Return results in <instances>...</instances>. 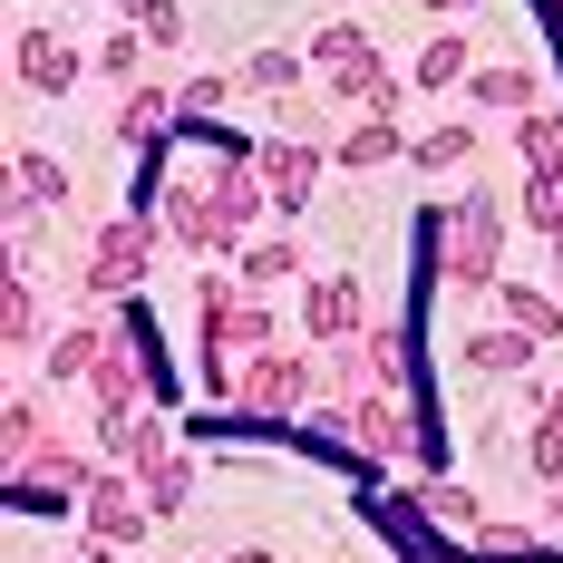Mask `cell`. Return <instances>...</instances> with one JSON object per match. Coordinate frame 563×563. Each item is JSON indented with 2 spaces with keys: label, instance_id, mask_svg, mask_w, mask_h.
I'll return each mask as SVG.
<instances>
[{
  "label": "cell",
  "instance_id": "cell-9",
  "mask_svg": "<svg viewBox=\"0 0 563 563\" xmlns=\"http://www.w3.org/2000/svg\"><path fill=\"white\" fill-rule=\"evenodd\" d=\"M78 486H88V448L58 438V428L10 466V496H20V506H78Z\"/></svg>",
  "mask_w": 563,
  "mask_h": 563
},
{
  "label": "cell",
  "instance_id": "cell-20",
  "mask_svg": "<svg viewBox=\"0 0 563 563\" xmlns=\"http://www.w3.org/2000/svg\"><path fill=\"white\" fill-rule=\"evenodd\" d=\"M496 321H515L525 340L554 350L563 340V291H544V282H496Z\"/></svg>",
  "mask_w": 563,
  "mask_h": 563
},
{
  "label": "cell",
  "instance_id": "cell-40",
  "mask_svg": "<svg viewBox=\"0 0 563 563\" xmlns=\"http://www.w3.org/2000/svg\"><path fill=\"white\" fill-rule=\"evenodd\" d=\"M554 525H563V486H554Z\"/></svg>",
  "mask_w": 563,
  "mask_h": 563
},
{
  "label": "cell",
  "instance_id": "cell-6",
  "mask_svg": "<svg viewBox=\"0 0 563 563\" xmlns=\"http://www.w3.org/2000/svg\"><path fill=\"white\" fill-rule=\"evenodd\" d=\"M340 428H350V448H360V466H398V456H418V398H340Z\"/></svg>",
  "mask_w": 563,
  "mask_h": 563
},
{
  "label": "cell",
  "instance_id": "cell-3",
  "mask_svg": "<svg viewBox=\"0 0 563 563\" xmlns=\"http://www.w3.org/2000/svg\"><path fill=\"white\" fill-rule=\"evenodd\" d=\"M301 49H311L321 98H340V108H369V117H398V78H389V58H379V40H369L360 20H321Z\"/></svg>",
  "mask_w": 563,
  "mask_h": 563
},
{
  "label": "cell",
  "instance_id": "cell-19",
  "mask_svg": "<svg viewBox=\"0 0 563 563\" xmlns=\"http://www.w3.org/2000/svg\"><path fill=\"white\" fill-rule=\"evenodd\" d=\"M301 78H311V49H243L233 58L243 98H301Z\"/></svg>",
  "mask_w": 563,
  "mask_h": 563
},
{
  "label": "cell",
  "instance_id": "cell-39",
  "mask_svg": "<svg viewBox=\"0 0 563 563\" xmlns=\"http://www.w3.org/2000/svg\"><path fill=\"white\" fill-rule=\"evenodd\" d=\"M98 554H108V544H88V554H78V563H98Z\"/></svg>",
  "mask_w": 563,
  "mask_h": 563
},
{
  "label": "cell",
  "instance_id": "cell-24",
  "mask_svg": "<svg viewBox=\"0 0 563 563\" xmlns=\"http://www.w3.org/2000/svg\"><path fill=\"white\" fill-rule=\"evenodd\" d=\"M418 506H428V525H448L456 544L486 525V506H476V486H456V476H418Z\"/></svg>",
  "mask_w": 563,
  "mask_h": 563
},
{
  "label": "cell",
  "instance_id": "cell-37",
  "mask_svg": "<svg viewBox=\"0 0 563 563\" xmlns=\"http://www.w3.org/2000/svg\"><path fill=\"white\" fill-rule=\"evenodd\" d=\"M428 10H438V20H456V10H476V0H428Z\"/></svg>",
  "mask_w": 563,
  "mask_h": 563
},
{
  "label": "cell",
  "instance_id": "cell-15",
  "mask_svg": "<svg viewBox=\"0 0 563 563\" xmlns=\"http://www.w3.org/2000/svg\"><path fill=\"white\" fill-rule=\"evenodd\" d=\"M360 350H369V379L389 398H418V321H408V311H398V321H369Z\"/></svg>",
  "mask_w": 563,
  "mask_h": 563
},
{
  "label": "cell",
  "instance_id": "cell-23",
  "mask_svg": "<svg viewBox=\"0 0 563 563\" xmlns=\"http://www.w3.org/2000/svg\"><path fill=\"white\" fill-rule=\"evenodd\" d=\"M466 78H476V49H466L456 30H438L428 49L408 58V88H428V98H448V88H466Z\"/></svg>",
  "mask_w": 563,
  "mask_h": 563
},
{
  "label": "cell",
  "instance_id": "cell-12",
  "mask_svg": "<svg viewBox=\"0 0 563 563\" xmlns=\"http://www.w3.org/2000/svg\"><path fill=\"white\" fill-rule=\"evenodd\" d=\"M10 68H20V88H30V98H68V88L88 78V58H78V40H58L49 20H30V30H20V49H10Z\"/></svg>",
  "mask_w": 563,
  "mask_h": 563
},
{
  "label": "cell",
  "instance_id": "cell-22",
  "mask_svg": "<svg viewBox=\"0 0 563 563\" xmlns=\"http://www.w3.org/2000/svg\"><path fill=\"white\" fill-rule=\"evenodd\" d=\"M408 166H418V175H456V166H476V117L418 126V136H408Z\"/></svg>",
  "mask_w": 563,
  "mask_h": 563
},
{
  "label": "cell",
  "instance_id": "cell-25",
  "mask_svg": "<svg viewBox=\"0 0 563 563\" xmlns=\"http://www.w3.org/2000/svg\"><path fill=\"white\" fill-rule=\"evenodd\" d=\"M515 156H525V175H554V185H563V108L515 117Z\"/></svg>",
  "mask_w": 563,
  "mask_h": 563
},
{
  "label": "cell",
  "instance_id": "cell-8",
  "mask_svg": "<svg viewBox=\"0 0 563 563\" xmlns=\"http://www.w3.org/2000/svg\"><path fill=\"white\" fill-rule=\"evenodd\" d=\"M321 166H331V146H301V136H263V146H253V175H263V195H273L282 224H301V214H311Z\"/></svg>",
  "mask_w": 563,
  "mask_h": 563
},
{
  "label": "cell",
  "instance_id": "cell-18",
  "mask_svg": "<svg viewBox=\"0 0 563 563\" xmlns=\"http://www.w3.org/2000/svg\"><path fill=\"white\" fill-rule=\"evenodd\" d=\"M398 156H408L398 117H360V126H340V136H331V166L340 175H379V166H398Z\"/></svg>",
  "mask_w": 563,
  "mask_h": 563
},
{
  "label": "cell",
  "instance_id": "cell-5",
  "mask_svg": "<svg viewBox=\"0 0 563 563\" xmlns=\"http://www.w3.org/2000/svg\"><path fill=\"white\" fill-rule=\"evenodd\" d=\"M224 408L233 418H311V408H321V350H311V340H282L263 360H243Z\"/></svg>",
  "mask_w": 563,
  "mask_h": 563
},
{
  "label": "cell",
  "instance_id": "cell-14",
  "mask_svg": "<svg viewBox=\"0 0 563 563\" xmlns=\"http://www.w3.org/2000/svg\"><path fill=\"white\" fill-rule=\"evenodd\" d=\"M175 88H156V78H146V88H126V98H117V146H126V156H166V136H175Z\"/></svg>",
  "mask_w": 563,
  "mask_h": 563
},
{
  "label": "cell",
  "instance_id": "cell-17",
  "mask_svg": "<svg viewBox=\"0 0 563 563\" xmlns=\"http://www.w3.org/2000/svg\"><path fill=\"white\" fill-rule=\"evenodd\" d=\"M117 340V321H98V311H78V321H68V331L49 340V360H40V369H49L58 389H88V369H98V350H108Z\"/></svg>",
  "mask_w": 563,
  "mask_h": 563
},
{
  "label": "cell",
  "instance_id": "cell-21",
  "mask_svg": "<svg viewBox=\"0 0 563 563\" xmlns=\"http://www.w3.org/2000/svg\"><path fill=\"white\" fill-rule=\"evenodd\" d=\"M456 563H554V534H534V525H476L466 544H456Z\"/></svg>",
  "mask_w": 563,
  "mask_h": 563
},
{
  "label": "cell",
  "instance_id": "cell-29",
  "mask_svg": "<svg viewBox=\"0 0 563 563\" xmlns=\"http://www.w3.org/2000/svg\"><path fill=\"white\" fill-rule=\"evenodd\" d=\"M0 185H20V195H30V205H40V214H49V205H68V166H58V156H40V146H20V156H10V175H0Z\"/></svg>",
  "mask_w": 563,
  "mask_h": 563
},
{
  "label": "cell",
  "instance_id": "cell-4",
  "mask_svg": "<svg viewBox=\"0 0 563 563\" xmlns=\"http://www.w3.org/2000/svg\"><path fill=\"white\" fill-rule=\"evenodd\" d=\"M156 273V205H126L88 233L78 253V301H136V282Z\"/></svg>",
  "mask_w": 563,
  "mask_h": 563
},
{
  "label": "cell",
  "instance_id": "cell-10",
  "mask_svg": "<svg viewBox=\"0 0 563 563\" xmlns=\"http://www.w3.org/2000/svg\"><path fill=\"white\" fill-rule=\"evenodd\" d=\"M88 438H98V456H108V466H126V476H146V466H166V456L185 448L166 408H126V418H88Z\"/></svg>",
  "mask_w": 563,
  "mask_h": 563
},
{
  "label": "cell",
  "instance_id": "cell-38",
  "mask_svg": "<svg viewBox=\"0 0 563 563\" xmlns=\"http://www.w3.org/2000/svg\"><path fill=\"white\" fill-rule=\"evenodd\" d=\"M224 563H273V554H263V544H243V554H224Z\"/></svg>",
  "mask_w": 563,
  "mask_h": 563
},
{
  "label": "cell",
  "instance_id": "cell-16",
  "mask_svg": "<svg viewBox=\"0 0 563 563\" xmlns=\"http://www.w3.org/2000/svg\"><path fill=\"white\" fill-rule=\"evenodd\" d=\"M466 88H476V108H486V117H534V108H544V78H534L525 58H486Z\"/></svg>",
  "mask_w": 563,
  "mask_h": 563
},
{
  "label": "cell",
  "instance_id": "cell-2",
  "mask_svg": "<svg viewBox=\"0 0 563 563\" xmlns=\"http://www.w3.org/2000/svg\"><path fill=\"white\" fill-rule=\"evenodd\" d=\"M506 233L515 214L486 195V185H466V195H438L428 205V273H438V291H496L506 282Z\"/></svg>",
  "mask_w": 563,
  "mask_h": 563
},
{
  "label": "cell",
  "instance_id": "cell-26",
  "mask_svg": "<svg viewBox=\"0 0 563 563\" xmlns=\"http://www.w3.org/2000/svg\"><path fill=\"white\" fill-rule=\"evenodd\" d=\"M88 68L108 78L117 98H126V88H146V30H126V20H117L108 40H98V58H88Z\"/></svg>",
  "mask_w": 563,
  "mask_h": 563
},
{
  "label": "cell",
  "instance_id": "cell-33",
  "mask_svg": "<svg viewBox=\"0 0 563 563\" xmlns=\"http://www.w3.org/2000/svg\"><path fill=\"white\" fill-rule=\"evenodd\" d=\"M40 438H49V408H40V398H0V456L20 466Z\"/></svg>",
  "mask_w": 563,
  "mask_h": 563
},
{
  "label": "cell",
  "instance_id": "cell-1",
  "mask_svg": "<svg viewBox=\"0 0 563 563\" xmlns=\"http://www.w3.org/2000/svg\"><path fill=\"white\" fill-rule=\"evenodd\" d=\"M273 214V195H263V175H253V146H214V166L205 175H166L156 185V224L195 253V263H224L253 243V224Z\"/></svg>",
  "mask_w": 563,
  "mask_h": 563
},
{
  "label": "cell",
  "instance_id": "cell-7",
  "mask_svg": "<svg viewBox=\"0 0 563 563\" xmlns=\"http://www.w3.org/2000/svg\"><path fill=\"white\" fill-rule=\"evenodd\" d=\"M78 525H88V544H136L156 515H146V486L126 476V466H88V486H78Z\"/></svg>",
  "mask_w": 563,
  "mask_h": 563
},
{
  "label": "cell",
  "instance_id": "cell-41",
  "mask_svg": "<svg viewBox=\"0 0 563 563\" xmlns=\"http://www.w3.org/2000/svg\"><path fill=\"white\" fill-rule=\"evenodd\" d=\"M389 10H398V0H389ZM418 10H428V0H418Z\"/></svg>",
  "mask_w": 563,
  "mask_h": 563
},
{
  "label": "cell",
  "instance_id": "cell-11",
  "mask_svg": "<svg viewBox=\"0 0 563 563\" xmlns=\"http://www.w3.org/2000/svg\"><path fill=\"white\" fill-rule=\"evenodd\" d=\"M369 331V291H360V273H321L301 282V340L311 350H340V340Z\"/></svg>",
  "mask_w": 563,
  "mask_h": 563
},
{
  "label": "cell",
  "instance_id": "cell-36",
  "mask_svg": "<svg viewBox=\"0 0 563 563\" xmlns=\"http://www.w3.org/2000/svg\"><path fill=\"white\" fill-rule=\"evenodd\" d=\"M534 408H554V418H563V379H554V389H534Z\"/></svg>",
  "mask_w": 563,
  "mask_h": 563
},
{
  "label": "cell",
  "instance_id": "cell-32",
  "mask_svg": "<svg viewBox=\"0 0 563 563\" xmlns=\"http://www.w3.org/2000/svg\"><path fill=\"white\" fill-rule=\"evenodd\" d=\"M525 476L534 486H563V418L554 408H534V428H525Z\"/></svg>",
  "mask_w": 563,
  "mask_h": 563
},
{
  "label": "cell",
  "instance_id": "cell-13",
  "mask_svg": "<svg viewBox=\"0 0 563 563\" xmlns=\"http://www.w3.org/2000/svg\"><path fill=\"white\" fill-rule=\"evenodd\" d=\"M456 360H466V379H525L544 360V340H525L515 321H476V331L456 340Z\"/></svg>",
  "mask_w": 563,
  "mask_h": 563
},
{
  "label": "cell",
  "instance_id": "cell-28",
  "mask_svg": "<svg viewBox=\"0 0 563 563\" xmlns=\"http://www.w3.org/2000/svg\"><path fill=\"white\" fill-rule=\"evenodd\" d=\"M30 340H40V291L20 273H0V360H20Z\"/></svg>",
  "mask_w": 563,
  "mask_h": 563
},
{
  "label": "cell",
  "instance_id": "cell-27",
  "mask_svg": "<svg viewBox=\"0 0 563 563\" xmlns=\"http://www.w3.org/2000/svg\"><path fill=\"white\" fill-rule=\"evenodd\" d=\"M273 282H301V243L291 233H253L243 243V291H273Z\"/></svg>",
  "mask_w": 563,
  "mask_h": 563
},
{
  "label": "cell",
  "instance_id": "cell-35",
  "mask_svg": "<svg viewBox=\"0 0 563 563\" xmlns=\"http://www.w3.org/2000/svg\"><path fill=\"white\" fill-rule=\"evenodd\" d=\"M273 126H282V136H301V146H331V126H321L311 98H273Z\"/></svg>",
  "mask_w": 563,
  "mask_h": 563
},
{
  "label": "cell",
  "instance_id": "cell-30",
  "mask_svg": "<svg viewBox=\"0 0 563 563\" xmlns=\"http://www.w3.org/2000/svg\"><path fill=\"white\" fill-rule=\"evenodd\" d=\"M126 10V30H146V49H185V0H117Z\"/></svg>",
  "mask_w": 563,
  "mask_h": 563
},
{
  "label": "cell",
  "instance_id": "cell-31",
  "mask_svg": "<svg viewBox=\"0 0 563 563\" xmlns=\"http://www.w3.org/2000/svg\"><path fill=\"white\" fill-rule=\"evenodd\" d=\"M136 486H146V515H175V506H185V496H195V448H175L166 466H146Z\"/></svg>",
  "mask_w": 563,
  "mask_h": 563
},
{
  "label": "cell",
  "instance_id": "cell-34",
  "mask_svg": "<svg viewBox=\"0 0 563 563\" xmlns=\"http://www.w3.org/2000/svg\"><path fill=\"white\" fill-rule=\"evenodd\" d=\"M175 108L195 117V126H205V117H224V108H233V78H224V68H195V78H175Z\"/></svg>",
  "mask_w": 563,
  "mask_h": 563
}]
</instances>
